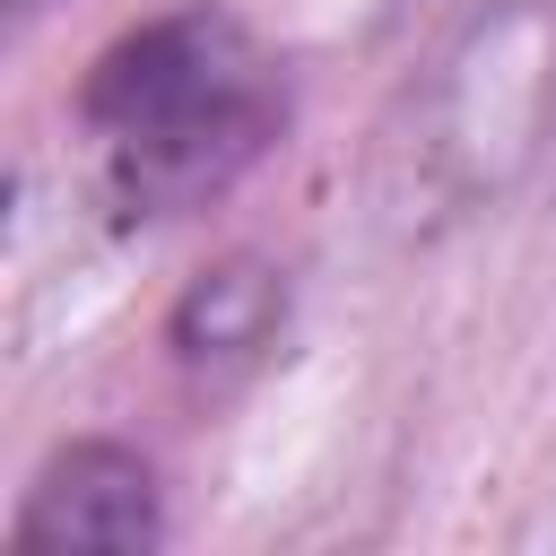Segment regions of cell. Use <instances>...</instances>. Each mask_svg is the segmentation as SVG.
Masks as SVG:
<instances>
[{
	"instance_id": "cell-4",
	"label": "cell",
	"mask_w": 556,
	"mask_h": 556,
	"mask_svg": "<svg viewBox=\"0 0 556 556\" xmlns=\"http://www.w3.org/2000/svg\"><path fill=\"white\" fill-rule=\"evenodd\" d=\"M295 339V261L235 243L208 269L182 278V295L165 304V365L191 400H226L243 382H261Z\"/></svg>"
},
{
	"instance_id": "cell-5",
	"label": "cell",
	"mask_w": 556,
	"mask_h": 556,
	"mask_svg": "<svg viewBox=\"0 0 556 556\" xmlns=\"http://www.w3.org/2000/svg\"><path fill=\"white\" fill-rule=\"evenodd\" d=\"M35 9H43V0H9V17H35Z\"/></svg>"
},
{
	"instance_id": "cell-2",
	"label": "cell",
	"mask_w": 556,
	"mask_h": 556,
	"mask_svg": "<svg viewBox=\"0 0 556 556\" xmlns=\"http://www.w3.org/2000/svg\"><path fill=\"white\" fill-rule=\"evenodd\" d=\"M391 156L434 226L513 208L556 165V0H460L408 70Z\"/></svg>"
},
{
	"instance_id": "cell-1",
	"label": "cell",
	"mask_w": 556,
	"mask_h": 556,
	"mask_svg": "<svg viewBox=\"0 0 556 556\" xmlns=\"http://www.w3.org/2000/svg\"><path fill=\"white\" fill-rule=\"evenodd\" d=\"M70 122L122 226H182L287 148L295 70L235 0H165L87 61Z\"/></svg>"
},
{
	"instance_id": "cell-3",
	"label": "cell",
	"mask_w": 556,
	"mask_h": 556,
	"mask_svg": "<svg viewBox=\"0 0 556 556\" xmlns=\"http://www.w3.org/2000/svg\"><path fill=\"white\" fill-rule=\"evenodd\" d=\"M174 539V486L130 434H70L35 460L9 556H156Z\"/></svg>"
}]
</instances>
